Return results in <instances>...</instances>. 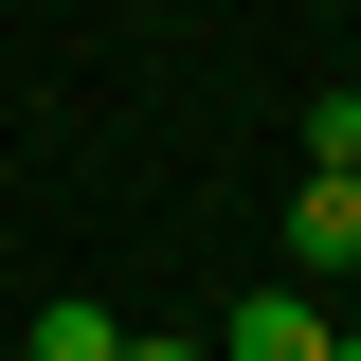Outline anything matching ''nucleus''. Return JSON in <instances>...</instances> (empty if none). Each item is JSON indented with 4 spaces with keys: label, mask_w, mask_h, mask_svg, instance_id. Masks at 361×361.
<instances>
[{
    "label": "nucleus",
    "mask_w": 361,
    "mask_h": 361,
    "mask_svg": "<svg viewBox=\"0 0 361 361\" xmlns=\"http://www.w3.org/2000/svg\"><path fill=\"white\" fill-rule=\"evenodd\" d=\"M37 361H127V325L109 307H37Z\"/></svg>",
    "instance_id": "obj_3"
},
{
    "label": "nucleus",
    "mask_w": 361,
    "mask_h": 361,
    "mask_svg": "<svg viewBox=\"0 0 361 361\" xmlns=\"http://www.w3.org/2000/svg\"><path fill=\"white\" fill-rule=\"evenodd\" d=\"M127 361H217V343H145V325H127Z\"/></svg>",
    "instance_id": "obj_4"
},
{
    "label": "nucleus",
    "mask_w": 361,
    "mask_h": 361,
    "mask_svg": "<svg viewBox=\"0 0 361 361\" xmlns=\"http://www.w3.org/2000/svg\"><path fill=\"white\" fill-rule=\"evenodd\" d=\"M289 271H307V289H343V271H361V180H343V163L289 180Z\"/></svg>",
    "instance_id": "obj_2"
},
{
    "label": "nucleus",
    "mask_w": 361,
    "mask_h": 361,
    "mask_svg": "<svg viewBox=\"0 0 361 361\" xmlns=\"http://www.w3.org/2000/svg\"><path fill=\"white\" fill-rule=\"evenodd\" d=\"M343 361H361V325H343Z\"/></svg>",
    "instance_id": "obj_5"
},
{
    "label": "nucleus",
    "mask_w": 361,
    "mask_h": 361,
    "mask_svg": "<svg viewBox=\"0 0 361 361\" xmlns=\"http://www.w3.org/2000/svg\"><path fill=\"white\" fill-rule=\"evenodd\" d=\"M217 361H343V325H325V289L289 271V289H235L217 307Z\"/></svg>",
    "instance_id": "obj_1"
}]
</instances>
